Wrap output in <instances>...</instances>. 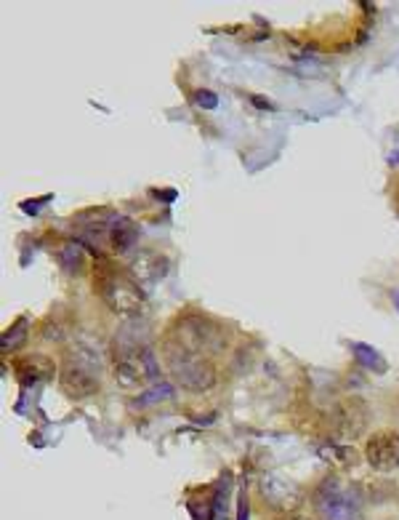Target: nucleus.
I'll return each mask as SVG.
<instances>
[{"mask_svg":"<svg viewBox=\"0 0 399 520\" xmlns=\"http://www.w3.org/2000/svg\"><path fill=\"white\" fill-rule=\"evenodd\" d=\"M160 352H162V360H165V368L173 377V382L179 387L190 389V392H208V389L216 387L219 382V371H216V363L210 357H202L197 352H192L187 347H181L176 339H170L168 334L162 337V345H160Z\"/></svg>","mask_w":399,"mask_h":520,"instance_id":"obj_1","label":"nucleus"},{"mask_svg":"<svg viewBox=\"0 0 399 520\" xmlns=\"http://www.w3.org/2000/svg\"><path fill=\"white\" fill-rule=\"evenodd\" d=\"M61 392L72 400L90 398L101 387V355L86 342H72L64 350V363L59 371Z\"/></svg>","mask_w":399,"mask_h":520,"instance_id":"obj_2","label":"nucleus"},{"mask_svg":"<svg viewBox=\"0 0 399 520\" xmlns=\"http://www.w3.org/2000/svg\"><path fill=\"white\" fill-rule=\"evenodd\" d=\"M93 288L104 305L118 315L136 317L144 312V291L130 275L120 272L110 259L99 256L93 265Z\"/></svg>","mask_w":399,"mask_h":520,"instance_id":"obj_3","label":"nucleus"},{"mask_svg":"<svg viewBox=\"0 0 399 520\" xmlns=\"http://www.w3.org/2000/svg\"><path fill=\"white\" fill-rule=\"evenodd\" d=\"M168 337L176 339L181 347L197 352V355L210 357V360L221 355L229 345L227 328L221 326L219 320L205 315V312H184V315H179L170 323Z\"/></svg>","mask_w":399,"mask_h":520,"instance_id":"obj_4","label":"nucleus"},{"mask_svg":"<svg viewBox=\"0 0 399 520\" xmlns=\"http://www.w3.org/2000/svg\"><path fill=\"white\" fill-rule=\"evenodd\" d=\"M314 512L319 520H362V499L338 478H325L314 491Z\"/></svg>","mask_w":399,"mask_h":520,"instance_id":"obj_5","label":"nucleus"},{"mask_svg":"<svg viewBox=\"0 0 399 520\" xmlns=\"http://www.w3.org/2000/svg\"><path fill=\"white\" fill-rule=\"evenodd\" d=\"M365 459L378 472H391L399 467V432L397 429H378L365 443Z\"/></svg>","mask_w":399,"mask_h":520,"instance_id":"obj_6","label":"nucleus"},{"mask_svg":"<svg viewBox=\"0 0 399 520\" xmlns=\"http://www.w3.org/2000/svg\"><path fill=\"white\" fill-rule=\"evenodd\" d=\"M330 422H333V432L338 438H357V435H362L365 424H368V408H365L362 400L349 398L336 406Z\"/></svg>","mask_w":399,"mask_h":520,"instance_id":"obj_7","label":"nucleus"},{"mask_svg":"<svg viewBox=\"0 0 399 520\" xmlns=\"http://www.w3.org/2000/svg\"><path fill=\"white\" fill-rule=\"evenodd\" d=\"M261 494L274 510H296L304 501V491L293 480H285L279 475H266L261 480Z\"/></svg>","mask_w":399,"mask_h":520,"instance_id":"obj_8","label":"nucleus"},{"mask_svg":"<svg viewBox=\"0 0 399 520\" xmlns=\"http://www.w3.org/2000/svg\"><path fill=\"white\" fill-rule=\"evenodd\" d=\"M168 272V259L155 254V251H141L139 256H133L128 265V275L139 283V286H150L162 280Z\"/></svg>","mask_w":399,"mask_h":520,"instance_id":"obj_9","label":"nucleus"},{"mask_svg":"<svg viewBox=\"0 0 399 520\" xmlns=\"http://www.w3.org/2000/svg\"><path fill=\"white\" fill-rule=\"evenodd\" d=\"M16 374H19L21 384H38V382H48V379L56 374V363H53L48 355L32 352V355L16 360Z\"/></svg>","mask_w":399,"mask_h":520,"instance_id":"obj_10","label":"nucleus"},{"mask_svg":"<svg viewBox=\"0 0 399 520\" xmlns=\"http://www.w3.org/2000/svg\"><path fill=\"white\" fill-rule=\"evenodd\" d=\"M56 262L67 275H83L86 272V248L78 240H64L61 245H56Z\"/></svg>","mask_w":399,"mask_h":520,"instance_id":"obj_11","label":"nucleus"},{"mask_svg":"<svg viewBox=\"0 0 399 520\" xmlns=\"http://www.w3.org/2000/svg\"><path fill=\"white\" fill-rule=\"evenodd\" d=\"M75 222L83 225L86 230H112L123 222V216L112 208H88V211H80L75 214Z\"/></svg>","mask_w":399,"mask_h":520,"instance_id":"obj_12","label":"nucleus"},{"mask_svg":"<svg viewBox=\"0 0 399 520\" xmlns=\"http://www.w3.org/2000/svg\"><path fill=\"white\" fill-rule=\"evenodd\" d=\"M319 459L328 464H338V467H354L359 462V454L351 446H338V443H325L317 449Z\"/></svg>","mask_w":399,"mask_h":520,"instance_id":"obj_13","label":"nucleus"},{"mask_svg":"<svg viewBox=\"0 0 399 520\" xmlns=\"http://www.w3.org/2000/svg\"><path fill=\"white\" fill-rule=\"evenodd\" d=\"M351 355H354V360H357L359 366H365L368 371H375V374H386V360H383V355H380L375 347L370 345H362V342H351Z\"/></svg>","mask_w":399,"mask_h":520,"instance_id":"obj_14","label":"nucleus"},{"mask_svg":"<svg viewBox=\"0 0 399 520\" xmlns=\"http://www.w3.org/2000/svg\"><path fill=\"white\" fill-rule=\"evenodd\" d=\"M136 240H139V227L130 225V222H120L118 227H112L110 233V243H112V251H118V254H125V251H130L133 245H136Z\"/></svg>","mask_w":399,"mask_h":520,"instance_id":"obj_15","label":"nucleus"},{"mask_svg":"<svg viewBox=\"0 0 399 520\" xmlns=\"http://www.w3.org/2000/svg\"><path fill=\"white\" fill-rule=\"evenodd\" d=\"M173 398V384L168 382H157V384H152L150 389H144L139 398L133 400L130 406L133 408H150V406H157L162 400H170Z\"/></svg>","mask_w":399,"mask_h":520,"instance_id":"obj_16","label":"nucleus"},{"mask_svg":"<svg viewBox=\"0 0 399 520\" xmlns=\"http://www.w3.org/2000/svg\"><path fill=\"white\" fill-rule=\"evenodd\" d=\"M27 331H30V317H16L14 320V326L3 334V352H9V350H16V347L27 339Z\"/></svg>","mask_w":399,"mask_h":520,"instance_id":"obj_17","label":"nucleus"},{"mask_svg":"<svg viewBox=\"0 0 399 520\" xmlns=\"http://www.w3.org/2000/svg\"><path fill=\"white\" fill-rule=\"evenodd\" d=\"M192 99H195V104L197 107H202V110H213V107H219V96L213 91H208V88H200V91L192 93Z\"/></svg>","mask_w":399,"mask_h":520,"instance_id":"obj_18","label":"nucleus"},{"mask_svg":"<svg viewBox=\"0 0 399 520\" xmlns=\"http://www.w3.org/2000/svg\"><path fill=\"white\" fill-rule=\"evenodd\" d=\"M48 200H51V195H43V198H38V200H24V203H21V208H24L27 214H38L40 205L48 203Z\"/></svg>","mask_w":399,"mask_h":520,"instance_id":"obj_19","label":"nucleus"},{"mask_svg":"<svg viewBox=\"0 0 399 520\" xmlns=\"http://www.w3.org/2000/svg\"><path fill=\"white\" fill-rule=\"evenodd\" d=\"M237 520H248V499H245V494H239V501H237Z\"/></svg>","mask_w":399,"mask_h":520,"instance_id":"obj_20","label":"nucleus"},{"mask_svg":"<svg viewBox=\"0 0 399 520\" xmlns=\"http://www.w3.org/2000/svg\"><path fill=\"white\" fill-rule=\"evenodd\" d=\"M250 102L256 104V107H266V110H271V107H274L271 102H264V96H250Z\"/></svg>","mask_w":399,"mask_h":520,"instance_id":"obj_21","label":"nucleus"},{"mask_svg":"<svg viewBox=\"0 0 399 520\" xmlns=\"http://www.w3.org/2000/svg\"><path fill=\"white\" fill-rule=\"evenodd\" d=\"M279 520H306V518H299V515H288V518H279Z\"/></svg>","mask_w":399,"mask_h":520,"instance_id":"obj_22","label":"nucleus"},{"mask_svg":"<svg viewBox=\"0 0 399 520\" xmlns=\"http://www.w3.org/2000/svg\"><path fill=\"white\" fill-rule=\"evenodd\" d=\"M394 302H397V307H399V291H397V294H394Z\"/></svg>","mask_w":399,"mask_h":520,"instance_id":"obj_23","label":"nucleus"}]
</instances>
